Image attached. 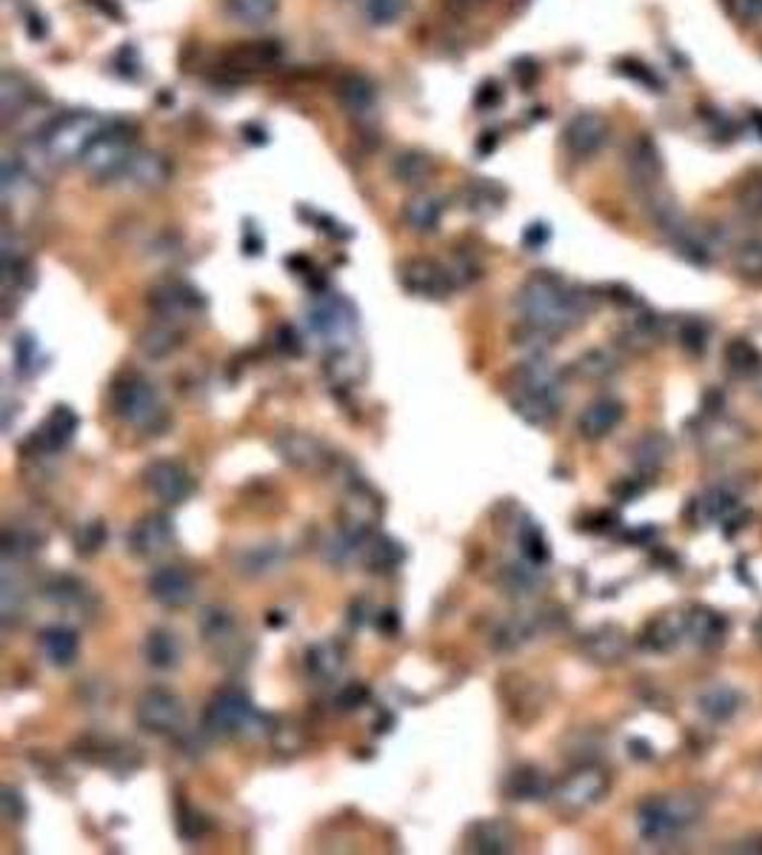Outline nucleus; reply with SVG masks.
I'll list each match as a JSON object with an SVG mask.
<instances>
[{
    "label": "nucleus",
    "instance_id": "nucleus-35",
    "mask_svg": "<svg viewBox=\"0 0 762 855\" xmlns=\"http://www.w3.org/2000/svg\"><path fill=\"white\" fill-rule=\"evenodd\" d=\"M537 631H540V616L520 614L500 628V633L494 636L497 639L494 645H497V650H517V647H523L526 642H531V636H534Z\"/></svg>",
    "mask_w": 762,
    "mask_h": 855
},
{
    "label": "nucleus",
    "instance_id": "nucleus-8",
    "mask_svg": "<svg viewBox=\"0 0 762 855\" xmlns=\"http://www.w3.org/2000/svg\"><path fill=\"white\" fill-rule=\"evenodd\" d=\"M605 793H609V776H605V770H600V767L594 765H582L554 788V802H557L560 810L582 813L594 807L597 802H603Z\"/></svg>",
    "mask_w": 762,
    "mask_h": 855
},
{
    "label": "nucleus",
    "instance_id": "nucleus-28",
    "mask_svg": "<svg viewBox=\"0 0 762 855\" xmlns=\"http://www.w3.org/2000/svg\"><path fill=\"white\" fill-rule=\"evenodd\" d=\"M40 647H44L46 659L52 661L54 668H69L75 665L77 650H81V642H77V633L66 624H52L40 633Z\"/></svg>",
    "mask_w": 762,
    "mask_h": 855
},
{
    "label": "nucleus",
    "instance_id": "nucleus-44",
    "mask_svg": "<svg viewBox=\"0 0 762 855\" xmlns=\"http://www.w3.org/2000/svg\"><path fill=\"white\" fill-rule=\"evenodd\" d=\"M734 203L737 211L748 220H762V174L746 177L734 191Z\"/></svg>",
    "mask_w": 762,
    "mask_h": 855
},
{
    "label": "nucleus",
    "instance_id": "nucleus-36",
    "mask_svg": "<svg viewBox=\"0 0 762 855\" xmlns=\"http://www.w3.org/2000/svg\"><path fill=\"white\" fill-rule=\"evenodd\" d=\"M668 457H672V443L663 434H656V431L646 434L635 445V462L640 471H660L668 462Z\"/></svg>",
    "mask_w": 762,
    "mask_h": 855
},
{
    "label": "nucleus",
    "instance_id": "nucleus-46",
    "mask_svg": "<svg viewBox=\"0 0 762 855\" xmlns=\"http://www.w3.org/2000/svg\"><path fill=\"white\" fill-rule=\"evenodd\" d=\"M408 0H366V21L371 23V26H378V29H383V26H392V23H397L403 17V12H406Z\"/></svg>",
    "mask_w": 762,
    "mask_h": 855
},
{
    "label": "nucleus",
    "instance_id": "nucleus-45",
    "mask_svg": "<svg viewBox=\"0 0 762 855\" xmlns=\"http://www.w3.org/2000/svg\"><path fill=\"white\" fill-rule=\"evenodd\" d=\"M49 599L54 602V605H61V608H81V605H86L89 602V591H86L77 579H54L52 585H49V593H46Z\"/></svg>",
    "mask_w": 762,
    "mask_h": 855
},
{
    "label": "nucleus",
    "instance_id": "nucleus-30",
    "mask_svg": "<svg viewBox=\"0 0 762 855\" xmlns=\"http://www.w3.org/2000/svg\"><path fill=\"white\" fill-rule=\"evenodd\" d=\"M742 698L740 693L734 691L732 684H711L697 696V707L702 710V716H709L711 721H728L734 712L740 710Z\"/></svg>",
    "mask_w": 762,
    "mask_h": 855
},
{
    "label": "nucleus",
    "instance_id": "nucleus-32",
    "mask_svg": "<svg viewBox=\"0 0 762 855\" xmlns=\"http://www.w3.org/2000/svg\"><path fill=\"white\" fill-rule=\"evenodd\" d=\"M431 172H434V163H431V158L423 154V151L406 149L397 151L392 158V177L401 183V186H423L431 177Z\"/></svg>",
    "mask_w": 762,
    "mask_h": 855
},
{
    "label": "nucleus",
    "instance_id": "nucleus-64",
    "mask_svg": "<svg viewBox=\"0 0 762 855\" xmlns=\"http://www.w3.org/2000/svg\"><path fill=\"white\" fill-rule=\"evenodd\" d=\"M457 3H463V7H477V3H483V0H457Z\"/></svg>",
    "mask_w": 762,
    "mask_h": 855
},
{
    "label": "nucleus",
    "instance_id": "nucleus-6",
    "mask_svg": "<svg viewBox=\"0 0 762 855\" xmlns=\"http://www.w3.org/2000/svg\"><path fill=\"white\" fill-rule=\"evenodd\" d=\"M135 151V142H132V137H128L126 132H109V128H103L98 140L91 142L84 158H81V165H84V172L89 174V181L95 183L123 181L128 160H132Z\"/></svg>",
    "mask_w": 762,
    "mask_h": 855
},
{
    "label": "nucleus",
    "instance_id": "nucleus-1",
    "mask_svg": "<svg viewBox=\"0 0 762 855\" xmlns=\"http://www.w3.org/2000/svg\"><path fill=\"white\" fill-rule=\"evenodd\" d=\"M517 311H520L523 323L537 325V329L549 331L551 337H557L563 331L580 325L582 317L589 314V300L586 294L572 288L557 274L540 271L520 285Z\"/></svg>",
    "mask_w": 762,
    "mask_h": 855
},
{
    "label": "nucleus",
    "instance_id": "nucleus-41",
    "mask_svg": "<svg viewBox=\"0 0 762 855\" xmlns=\"http://www.w3.org/2000/svg\"><path fill=\"white\" fill-rule=\"evenodd\" d=\"M503 200H506V195L491 181H475L466 188V209L480 214V218L494 214L503 206Z\"/></svg>",
    "mask_w": 762,
    "mask_h": 855
},
{
    "label": "nucleus",
    "instance_id": "nucleus-48",
    "mask_svg": "<svg viewBox=\"0 0 762 855\" xmlns=\"http://www.w3.org/2000/svg\"><path fill=\"white\" fill-rule=\"evenodd\" d=\"M734 508V503L728 499V496L723 494V491H711V494L700 496L695 503V513H697V522H714V519H723L728 510Z\"/></svg>",
    "mask_w": 762,
    "mask_h": 855
},
{
    "label": "nucleus",
    "instance_id": "nucleus-26",
    "mask_svg": "<svg viewBox=\"0 0 762 855\" xmlns=\"http://www.w3.org/2000/svg\"><path fill=\"white\" fill-rule=\"evenodd\" d=\"M445 214V203L443 197L438 195H415L403 206V220L411 232L417 234H431L438 232L440 223H443Z\"/></svg>",
    "mask_w": 762,
    "mask_h": 855
},
{
    "label": "nucleus",
    "instance_id": "nucleus-27",
    "mask_svg": "<svg viewBox=\"0 0 762 855\" xmlns=\"http://www.w3.org/2000/svg\"><path fill=\"white\" fill-rule=\"evenodd\" d=\"M520 394H531L545 402H560V374L557 368L545 360H531L523 365V383Z\"/></svg>",
    "mask_w": 762,
    "mask_h": 855
},
{
    "label": "nucleus",
    "instance_id": "nucleus-29",
    "mask_svg": "<svg viewBox=\"0 0 762 855\" xmlns=\"http://www.w3.org/2000/svg\"><path fill=\"white\" fill-rule=\"evenodd\" d=\"M506 793L514 802H537V798H545L551 793V784L543 770L526 765L506 776Z\"/></svg>",
    "mask_w": 762,
    "mask_h": 855
},
{
    "label": "nucleus",
    "instance_id": "nucleus-18",
    "mask_svg": "<svg viewBox=\"0 0 762 855\" xmlns=\"http://www.w3.org/2000/svg\"><path fill=\"white\" fill-rule=\"evenodd\" d=\"M151 308H155L163 320H169V323H177L183 317L200 311V308H204V297L186 283H163L151 292Z\"/></svg>",
    "mask_w": 762,
    "mask_h": 855
},
{
    "label": "nucleus",
    "instance_id": "nucleus-20",
    "mask_svg": "<svg viewBox=\"0 0 762 855\" xmlns=\"http://www.w3.org/2000/svg\"><path fill=\"white\" fill-rule=\"evenodd\" d=\"M514 827L508 825L506 818H486L477 825L468 827L466 844L471 853H486V855H500L508 853L514 847Z\"/></svg>",
    "mask_w": 762,
    "mask_h": 855
},
{
    "label": "nucleus",
    "instance_id": "nucleus-19",
    "mask_svg": "<svg viewBox=\"0 0 762 855\" xmlns=\"http://www.w3.org/2000/svg\"><path fill=\"white\" fill-rule=\"evenodd\" d=\"M169 177H172V165L169 160L160 154V151L151 149H137L132 154L126 165V174L123 181L128 183L132 188H140V191H151V188L167 186Z\"/></svg>",
    "mask_w": 762,
    "mask_h": 855
},
{
    "label": "nucleus",
    "instance_id": "nucleus-21",
    "mask_svg": "<svg viewBox=\"0 0 762 855\" xmlns=\"http://www.w3.org/2000/svg\"><path fill=\"white\" fill-rule=\"evenodd\" d=\"M725 633H728V622H725L723 614L705 608V605H697V608L688 610L686 636L697 647H702V650L720 647L725 642Z\"/></svg>",
    "mask_w": 762,
    "mask_h": 855
},
{
    "label": "nucleus",
    "instance_id": "nucleus-60",
    "mask_svg": "<svg viewBox=\"0 0 762 855\" xmlns=\"http://www.w3.org/2000/svg\"><path fill=\"white\" fill-rule=\"evenodd\" d=\"M549 240H551V232H549V225H543V223L529 225V228L523 232V246L531 248V251H540V248H543Z\"/></svg>",
    "mask_w": 762,
    "mask_h": 855
},
{
    "label": "nucleus",
    "instance_id": "nucleus-5",
    "mask_svg": "<svg viewBox=\"0 0 762 855\" xmlns=\"http://www.w3.org/2000/svg\"><path fill=\"white\" fill-rule=\"evenodd\" d=\"M260 719L251 698L241 687H223L204 707V730L218 739L241 735Z\"/></svg>",
    "mask_w": 762,
    "mask_h": 855
},
{
    "label": "nucleus",
    "instance_id": "nucleus-9",
    "mask_svg": "<svg viewBox=\"0 0 762 855\" xmlns=\"http://www.w3.org/2000/svg\"><path fill=\"white\" fill-rule=\"evenodd\" d=\"M144 485L163 505L189 503L192 494L197 491V482L189 473V468H183L174 459H155V462H149L144 471Z\"/></svg>",
    "mask_w": 762,
    "mask_h": 855
},
{
    "label": "nucleus",
    "instance_id": "nucleus-7",
    "mask_svg": "<svg viewBox=\"0 0 762 855\" xmlns=\"http://www.w3.org/2000/svg\"><path fill=\"white\" fill-rule=\"evenodd\" d=\"M135 721L146 733H181V728L186 724V705L177 693L167 691V687H151L137 698Z\"/></svg>",
    "mask_w": 762,
    "mask_h": 855
},
{
    "label": "nucleus",
    "instance_id": "nucleus-11",
    "mask_svg": "<svg viewBox=\"0 0 762 855\" xmlns=\"http://www.w3.org/2000/svg\"><path fill=\"white\" fill-rule=\"evenodd\" d=\"M309 325L329 346L346 348L357 331V314L346 300H318L309 311Z\"/></svg>",
    "mask_w": 762,
    "mask_h": 855
},
{
    "label": "nucleus",
    "instance_id": "nucleus-51",
    "mask_svg": "<svg viewBox=\"0 0 762 855\" xmlns=\"http://www.w3.org/2000/svg\"><path fill=\"white\" fill-rule=\"evenodd\" d=\"M103 542H107V528L100 525V522H86V525L81 528V531H77V536H75L77 550H81V554H84V556L98 554Z\"/></svg>",
    "mask_w": 762,
    "mask_h": 855
},
{
    "label": "nucleus",
    "instance_id": "nucleus-63",
    "mask_svg": "<svg viewBox=\"0 0 762 855\" xmlns=\"http://www.w3.org/2000/svg\"><path fill=\"white\" fill-rule=\"evenodd\" d=\"M754 385H757V394H760V397H762V368H760V371H757V380H754Z\"/></svg>",
    "mask_w": 762,
    "mask_h": 855
},
{
    "label": "nucleus",
    "instance_id": "nucleus-12",
    "mask_svg": "<svg viewBox=\"0 0 762 855\" xmlns=\"http://www.w3.org/2000/svg\"><path fill=\"white\" fill-rule=\"evenodd\" d=\"M609 121L600 112H580L574 114L572 121L563 128V146L572 158L589 160L603 151L609 142Z\"/></svg>",
    "mask_w": 762,
    "mask_h": 855
},
{
    "label": "nucleus",
    "instance_id": "nucleus-34",
    "mask_svg": "<svg viewBox=\"0 0 762 855\" xmlns=\"http://www.w3.org/2000/svg\"><path fill=\"white\" fill-rule=\"evenodd\" d=\"M362 559L369 562V568L374 573H392L397 565L406 559L403 548L389 536H374V540H366V548H362Z\"/></svg>",
    "mask_w": 762,
    "mask_h": 855
},
{
    "label": "nucleus",
    "instance_id": "nucleus-61",
    "mask_svg": "<svg viewBox=\"0 0 762 855\" xmlns=\"http://www.w3.org/2000/svg\"><path fill=\"white\" fill-rule=\"evenodd\" d=\"M383 619H380V631L383 633H397V628H401V622H397V614H380Z\"/></svg>",
    "mask_w": 762,
    "mask_h": 855
},
{
    "label": "nucleus",
    "instance_id": "nucleus-53",
    "mask_svg": "<svg viewBox=\"0 0 762 855\" xmlns=\"http://www.w3.org/2000/svg\"><path fill=\"white\" fill-rule=\"evenodd\" d=\"M734 21L742 26H760L762 23V0H725Z\"/></svg>",
    "mask_w": 762,
    "mask_h": 855
},
{
    "label": "nucleus",
    "instance_id": "nucleus-62",
    "mask_svg": "<svg viewBox=\"0 0 762 855\" xmlns=\"http://www.w3.org/2000/svg\"><path fill=\"white\" fill-rule=\"evenodd\" d=\"M754 636H757V642H760V645H762V616H760V619H757V624H754Z\"/></svg>",
    "mask_w": 762,
    "mask_h": 855
},
{
    "label": "nucleus",
    "instance_id": "nucleus-15",
    "mask_svg": "<svg viewBox=\"0 0 762 855\" xmlns=\"http://www.w3.org/2000/svg\"><path fill=\"white\" fill-rule=\"evenodd\" d=\"M197 628H200L204 645L212 647L223 659L232 656L234 647H241V624H237L232 610L223 608V605H209V608H204Z\"/></svg>",
    "mask_w": 762,
    "mask_h": 855
},
{
    "label": "nucleus",
    "instance_id": "nucleus-17",
    "mask_svg": "<svg viewBox=\"0 0 762 855\" xmlns=\"http://www.w3.org/2000/svg\"><path fill=\"white\" fill-rule=\"evenodd\" d=\"M580 650L594 665H619L628 653V636L617 624H600L582 636Z\"/></svg>",
    "mask_w": 762,
    "mask_h": 855
},
{
    "label": "nucleus",
    "instance_id": "nucleus-49",
    "mask_svg": "<svg viewBox=\"0 0 762 855\" xmlns=\"http://www.w3.org/2000/svg\"><path fill=\"white\" fill-rule=\"evenodd\" d=\"M38 545H40V536L29 533V528H26V531L9 528L7 540H3V548H7V556H17V559L35 554V550H38Z\"/></svg>",
    "mask_w": 762,
    "mask_h": 855
},
{
    "label": "nucleus",
    "instance_id": "nucleus-40",
    "mask_svg": "<svg viewBox=\"0 0 762 855\" xmlns=\"http://www.w3.org/2000/svg\"><path fill=\"white\" fill-rule=\"evenodd\" d=\"M340 100H343L348 112L371 114L374 103H378V95H374V86L366 77H346L343 86H340Z\"/></svg>",
    "mask_w": 762,
    "mask_h": 855
},
{
    "label": "nucleus",
    "instance_id": "nucleus-59",
    "mask_svg": "<svg viewBox=\"0 0 762 855\" xmlns=\"http://www.w3.org/2000/svg\"><path fill=\"white\" fill-rule=\"evenodd\" d=\"M0 807H3V816L9 818V821H21L23 816H26V807H23V798L15 793L12 788L3 790V798H0Z\"/></svg>",
    "mask_w": 762,
    "mask_h": 855
},
{
    "label": "nucleus",
    "instance_id": "nucleus-39",
    "mask_svg": "<svg viewBox=\"0 0 762 855\" xmlns=\"http://www.w3.org/2000/svg\"><path fill=\"white\" fill-rule=\"evenodd\" d=\"M226 12L243 26H263L278 15V0H226Z\"/></svg>",
    "mask_w": 762,
    "mask_h": 855
},
{
    "label": "nucleus",
    "instance_id": "nucleus-16",
    "mask_svg": "<svg viewBox=\"0 0 762 855\" xmlns=\"http://www.w3.org/2000/svg\"><path fill=\"white\" fill-rule=\"evenodd\" d=\"M195 579L189 570L174 568V565L158 568L149 579L151 599L160 602L163 608H186L195 602Z\"/></svg>",
    "mask_w": 762,
    "mask_h": 855
},
{
    "label": "nucleus",
    "instance_id": "nucleus-50",
    "mask_svg": "<svg viewBox=\"0 0 762 855\" xmlns=\"http://www.w3.org/2000/svg\"><path fill=\"white\" fill-rule=\"evenodd\" d=\"M280 565V550L278 545H269V548H255L246 554V562H243V568H246V573H269V570H274Z\"/></svg>",
    "mask_w": 762,
    "mask_h": 855
},
{
    "label": "nucleus",
    "instance_id": "nucleus-42",
    "mask_svg": "<svg viewBox=\"0 0 762 855\" xmlns=\"http://www.w3.org/2000/svg\"><path fill=\"white\" fill-rule=\"evenodd\" d=\"M725 365L740 376L757 374L762 368V354L748 339H732L725 348Z\"/></svg>",
    "mask_w": 762,
    "mask_h": 855
},
{
    "label": "nucleus",
    "instance_id": "nucleus-37",
    "mask_svg": "<svg viewBox=\"0 0 762 855\" xmlns=\"http://www.w3.org/2000/svg\"><path fill=\"white\" fill-rule=\"evenodd\" d=\"M177 346H181V334H177V329H174L169 320L167 323L151 325V329H146L144 334H140V351H144L146 357H151V360H163V357H169Z\"/></svg>",
    "mask_w": 762,
    "mask_h": 855
},
{
    "label": "nucleus",
    "instance_id": "nucleus-10",
    "mask_svg": "<svg viewBox=\"0 0 762 855\" xmlns=\"http://www.w3.org/2000/svg\"><path fill=\"white\" fill-rule=\"evenodd\" d=\"M397 277H401V285L408 294L423 297V300H443L457 285L452 269H445L434 260H406L397 269Z\"/></svg>",
    "mask_w": 762,
    "mask_h": 855
},
{
    "label": "nucleus",
    "instance_id": "nucleus-55",
    "mask_svg": "<svg viewBox=\"0 0 762 855\" xmlns=\"http://www.w3.org/2000/svg\"><path fill=\"white\" fill-rule=\"evenodd\" d=\"M580 371L586 376H609L617 371V362H614L605 351H591L580 360Z\"/></svg>",
    "mask_w": 762,
    "mask_h": 855
},
{
    "label": "nucleus",
    "instance_id": "nucleus-25",
    "mask_svg": "<svg viewBox=\"0 0 762 855\" xmlns=\"http://www.w3.org/2000/svg\"><path fill=\"white\" fill-rule=\"evenodd\" d=\"M686 636V616L665 614L656 616L646 624L640 636V645L651 653H668L679 645V639Z\"/></svg>",
    "mask_w": 762,
    "mask_h": 855
},
{
    "label": "nucleus",
    "instance_id": "nucleus-56",
    "mask_svg": "<svg viewBox=\"0 0 762 855\" xmlns=\"http://www.w3.org/2000/svg\"><path fill=\"white\" fill-rule=\"evenodd\" d=\"M705 343H709V329H705L700 320H688V323L683 325V346L691 354H702L705 351Z\"/></svg>",
    "mask_w": 762,
    "mask_h": 855
},
{
    "label": "nucleus",
    "instance_id": "nucleus-23",
    "mask_svg": "<svg viewBox=\"0 0 762 855\" xmlns=\"http://www.w3.org/2000/svg\"><path fill=\"white\" fill-rule=\"evenodd\" d=\"M274 448L283 454L288 466L300 468V471H318L325 466V448L306 434H283L274 439Z\"/></svg>",
    "mask_w": 762,
    "mask_h": 855
},
{
    "label": "nucleus",
    "instance_id": "nucleus-3",
    "mask_svg": "<svg viewBox=\"0 0 762 855\" xmlns=\"http://www.w3.org/2000/svg\"><path fill=\"white\" fill-rule=\"evenodd\" d=\"M103 121L98 114L89 112H69L54 117L49 126L40 132L38 137V154L46 160L49 165H61V163H72L86 154L91 142L98 140V135L103 132Z\"/></svg>",
    "mask_w": 762,
    "mask_h": 855
},
{
    "label": "nucleus",
    "instance_id": "nucleus-52",
    "mask_svg": "<svg viewBox=\"0 0 762 855\" xmlns=\"http://www.w3.org/2000/svg\"><path fill=\"white\" fill-rule=\"evenodd\" d=\"M506 587L512 596H526L537 587V565L529 568H508L506 570Z\"/></svg>",
    "mask_w": 762,
    "mask_h": 855
},
{
    "label": "nucleus",
    "instance_id": "nucleus-22",
    "mask_svg": "<svg viewBox=\"0 0 762 855\" xmlns=\"http://www.w3.org/2000/svg\"><path fill=\"white\" fill-rule=\"evenodd\" d=\"M77 428H81V420H77V413L72 411V408L54 406L52 413H49V417L44 420V425H40L35 439H38L40 448L49 450V454H61L63 448L72 445Z\"/></svg>",
    "mask_w": 762,
    "mask_h": 855
},
{
    "label": "nucleus",
    "instance_id": "nucleus-58",
    "mask_svg": "<svg viewBox=\"0 0 762 855\" xmlns=\"http://www.w3.org/2000/svg\"><path fill=\"white\" fill-rule=\"evenodd\" d=\"M204 830H206L204 816H197V813L192 810V807H183V810H181V835H183V839L197 841V839H200V835H204Z\"/></svg>",
    "mask_w": 762,
    "mask_h": 855
},
{
    "label": "nucleus",
    "instance_id": "nucleus-2",
    "mask_svg": "<svg viewBox=\"0 0 762 855\" xmlns=\"http://www.w3.org/2000/svg\"><path fill=\"white\" fill-rule=\"evenodd\" d=\"M702 816H705V798L691 790H677L642 802L637 810V827L646 841H665L674 839L679 830L697 825Z\"/></svg>",
    "mask_w": 762,
    "mask_h": 855
},
{
    "label": "nucleus",
    "instance_id": "nucleus-14",
    "mask_svg": "<svg viewBox=\"0 0 762 855\" xmlns=\"http://www.w3.org/2000/svg\"><path fill=\"white\" fill-rule=\"evenodd\" d=\"M626 172L628 181L635 183L642 195L660 188V181H663V154H660L656 142L649 135H637L626 146Z\"/></svg>",
    "mask_w": 762,
    "mask_h": 855
},
{
    "label": "nucleus",
    "instance_id": "nucleus-57",
    "mask_svg": "<svg viewBox=\"0 0 762 855\" xmlns=\"http://www.w3.org/2000/svg\"><path fill=\"white\" fill-rule=\"evenodd\" d=\"M366 702H369V687H362V684H346L337 696L340 710H357Z\"/></svg>",
    "mask_w": 762,
    "mask_h": 855
},
{
    "label": "nucleus",
    "instance_id": "nucleus-47",
    "mask_svg": "<svg viewBox=\"0 0 762 855\" xmlns=\"http://www.w3.org/2000/svg\"><path fill=\"white\" fill-rule=\"evenodd\" d=\"M520 542H523V556H526V562L531 565H545L549 562V542H545L543 531L534 525V522H529V525L523 528L520 533Z\"/></svg>",
    "mask_w": 762,
    "mask_h": 855
},
{
    "label": "nucleus",
    "instance_id": "nucleus-31",
    "mask_svg": "<svg viewBox=\"0 0 762 855\" xmlns=\"http://www.w3.org/2000/svg\"><path fill=\"white\" fill-rule=\"evenodd\" d=\"M183 659V645L181 639L174 636L172 631L167 628H158L151 631L149 639H146V661H149L155 670H174L181 665Z\"/></svg>",
    "mask_w": 762,
    "mask_h": 855
},
{
    "label": "nucleus",
    "instance_id": "nucleus-33",
    "mask_svg": "<svg viewBox=\"0 0 762 855\" xmlns=\"http://www.w3.org/2000/svg\"><path fill=\"white\" fill-rule=\"evenodd\" d=\"M32 89L29 83L23 80L15 72H7L0 80V106H3V121L12 123L23 109H29Z\"/></svg>",
    "mask_w": 762,
    "mask_h": 855
},
{
    "label": "nucleus",
    "instance_id": "nucleus-13",
    "mask_svg": "<svg viewBox=\"0 0 762 855\" xmlns=\"http://www.w3.org/2000/svg\"><path fill=\"white\" fill-rule=\"evenodd\" d=\"M128 550L137 559H155L174 545V522L167 513H146L128 531Z\"/></svg>",
    "mask_w": 762,
    "mask_h": 855
},
{
    "label": "nucleus",
    "instance_id": "nucleus-54",
    "mask_svg": "<svg viewBox=\"0 0 762 855\" xmlns=\"http://www.w3.org/2000/svg\"><path fill=\"white\" fill-rule=\"evenodd\" d=\"M15 362L21 374H32L35 371V362H38V343L32 334H17L15 343Z\"/></svg>",
    "mask_w": 762,
    "mask_h": 855
},
{
    "label": "nucleus",
    "instance_id": "nucleus-43",
    "mask_svg": "<svg viewBox=\"0 0 762 855\" xmlns=\"http://www.w3.org/2000/svg\"><path fill=\"white\" fill-rule=\"evenodd\" d=\"M734 271L742 280H762V234L748 237L734 251Z\"/></svg>",
    "mask_w": 762,
    "mask_h": 855
},
{
    "label": "nucleus",
    "instance_id": "nucleus-24",
    "mask_svg": "<svg viewBox=\"0 0 762 855\" xmlns=\"http://www.w3.org/2000/svg\"><path fill=\"white\" fill-rule=\"evenodd\" d=\"M623 417H626L623 402H617V399H597L580 413L577 428H580V434L586 439H603L623 422Z\"/></svg>",
    "mask_w": 762,
    "mask_h": 855
},
{
    "label": "nucleus",
    "instance_id": "nucleus-4",
    "mask_svg": "<svg viewBox=\"0 0 762 855\" xmlns=\"http://www.w3.org/2000/svg\"><path fill=\"white\" fill-rule=\"evenodd\" d=\"M112 411L121 417L126 425L137 431H163L169 422L167 408L160 406L158 394L151 388L149 380L140 374H123L112 385Z\"/></svg>",
    "mask_w": 762,
    "mask_h": 855
},
{
    "label": "nucleus",
    "instance_id": "nucleus-38",
    "mask_svg": "<svg viewBox=\"0 0 762 855\" xmlns=\"http://www.w3.org/2000/svg\"><path fill=\"white\" fill-rule=\"evenodd\" d=\"M306 668H309V673L315 676V679H320V682H332V679L340 676V670H343V653H340L337 645H329V642L315 645L306 653Z\"/></svg>",
    "mask_w": 762,
    "mask_h": 855
}]
</instances>
